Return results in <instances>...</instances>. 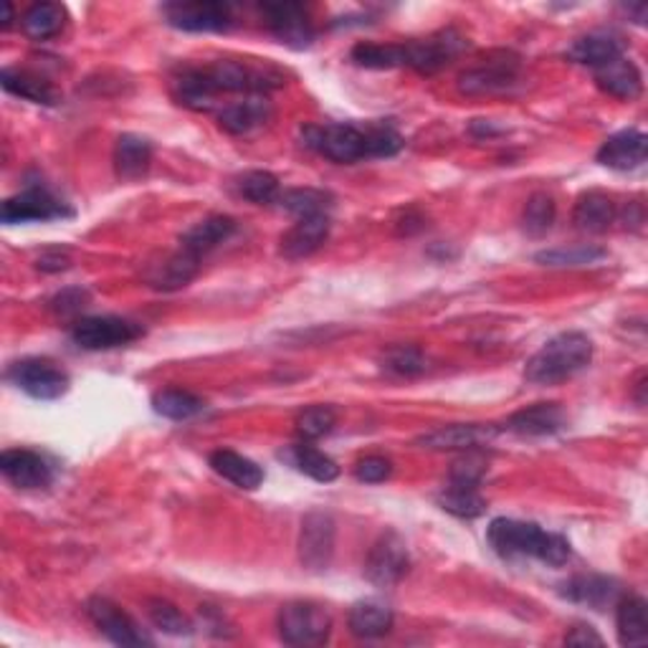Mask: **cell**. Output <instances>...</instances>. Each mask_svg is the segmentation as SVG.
<instances>
[{
  "instance_id": "obj_1",
  "label": "cell",
  "mask_w": 648,
  "mask_h": 648,
  "mask_svg": "<svg viewBox=\"0 0 648 648\" xmlns=\"http://www.w3.org/2000/svg\"><path fill=\"white\" fill-rule=\"evenodd\" d=\"M302 140L309 150L340 165L357 163V160L393 157L406 144L398 129L387 122H378V125H368L365 129L347 125V122L307 125L302 129Z\"/></svg>"
},
{
  "instance_id": "obj_2",
  "label": "cell",
  "mask_w": 648,
  "mask_h": 648,
  "mask_svg": "<svg viewBox=\"0 0 648 648\" xmlns=\"http://www.w3.org/2000/svg\"><path fill=\"white\" fill-rule=\"evenodd\" d=\"M486 539L501 558H535L545 566L560 568L570 560V543L562 535L545 532L539 524L520 520H492Z\"/></svg>"
},
{
  "instance_id": "obj_3",
  "label": "cell",
  "mask_w": 648,
  "mask_h": 648,
  "mask_svg": "<svg viewBox=\"0 0 648 648\" xmlns=\"http://www.w3.org/2000/svg\"><path fill=\"white\" fill-rule=\"evenodd\" d=\"M593 360V340L583 332H562L530 357L524 378L537 385H555L577 376Z\"/></svg>"
},
{
  "instance_id": "obj_4",
  "label": "cell",
  "mask_w": 648,
  "mask_h": 648,
  "mask_svg": "<svg viewBox=\"0 0 648 648\" xmlns=\"http://www.w3.org/2000/svg\"><path fill=\"white\" fill-rule=\"evenodd\" d=\"M279 638L287 646H322L330 641L332 619L315 603H287L279 611Z\"/></svg>"
},
{
  "instance_id": "obj_5",
  "label": "cell",
  "mask_w": 648,
  "mask_h": 648,
  "mask_svg": "<svg viewBox=\"0 0 648 648\" xmlns=\"http://www.w3.org/2000/svg\"><path fill=\"white\" fill-rule=\"evenodd\" d=\"M144 334L142 325L125 317H84L74 325L72 340L76 347L99 353V350L125 347L129 342L140 340Z\"/></svg>"
},
{
  "instance_id": "obj_6",
  "label": "cell",
  "mask_w": 648,
  "mask_h": 648,
  "mask_svg": "<svg viewBox=\"0 0 648 648\" xmlns=\"http://www.w3.org/2000/svg\"><path fill=\"white\" fill-rule=\"evenodd\" d=\"M8 380L36 401H56L68 391V376L53 360L46 357H26L11 365Z\"/></svg>"
},
{
  "instance_id": "obj_7",
  "label": "cell",
  "mask_w": 648,
  "mask_h": 648,
  "mask_svg": "<svg viewBox=\"0 0 648 648\" xmlns=\"http://www.w3.org/2000/svg\"><path fill=\"white\" fill-rule=\"evenodd\" d=\"M74 211L68 208V203L61 201L59 195H53L49 188L43 186H28L23 193L8 198L0 211L3 224H30V220H64L72 218Z\"/></svg>"
},
{
  "instance_id": "obj_8",
  "label": "cell",
  "mask_w": 648,
  "mask_h": 648,
  "mask_svg": "<svg viewBox=\"0 0 648 648\" xmlns=\"http://www.w3.org/2000/svg\"><path fill=\"white\" fill-rule=\"evenodd\" d=\"M167 23L188 34H218L233 26V11L228 3L193 0V3H170L163 8Z\"/></svg>"
},
{
  "instance_id": "obj_9",
  "label": "cell",
  "mask_w": 648,
  "mask_h": 648,
  "mask_svg": "<svg viewBox=\"0 0 648 648\" xmlns=\"http://www.w3.org/2000/svg\"><path fill=\"white\" fill-rule=\"evenodd\" d=\"M410 568L408 547L401 535L385 532L383 537L372 545V550L365 560V577L378 588H393L406 577Z\"/></svg>"
},
{
  "instance_id": "obj_10",
  "label": "cell",
  "mask_w": 648,
  "mask_h": 648,
  "mask_svg": "<svg viewBox=\"0 0 648 648\" xmlns=\"http://www.w3.org/2000/svg\"><path fill=\"white\" fill-rule=\"evenodd\" d=\"M334 520L332 514L327 512H309L302 520L300 530V560L307 570H315V573H322V570L330 568L332 555H334Z\"/></svg>"
},
{
  "instance_id": "obj_11",
  "label": "cell",
  "mask_w": 648,
  "mask_h": 648,
  "mask_svg": "<svg viewBox=\"0 0 648 648\" xmlns=\"http://www.w3.org/2000/svg\"><path fill=\"white\" fill-rule=\"evenodd\" d=\"M463 49H467V38L459 30L446 28L441 34L423 38V41L406 43L408 66L416 68L418 74H436L439 68L452 64Z\"/></svg>"
},
{
  "instance_id": "obj_12",
  "label": "cell",
  "mask_w": 648,
  "mask_h": 648,
  "mask_svg": "<svg viewBox=\"0 0 648 648\" xmlns=\"http://www.w3.org/2000/svg\"><path fill=\"white\" fill-rule=\"evenodd\" d=\"M264 13L271 34L289 49H309L315 41V26L302 3H266Z\"/></svg>"
},
{
  "instance_id": "obj_13",
  "label": "cell",
  "mask_w": 648,
  "mask_h": 648,
  "mask_svg": "<svg viewBox=\"0 0 648 648\" xmlns=\"http://www.w3.org/2000/svg\"><path fill=\"white\" fill-rule=\"evenodd\" d=\"M87 613L94 626L99 628V634H104L112 644L117 646H144L152 644L148 636L142 634L140 626L129 619V615L122 611L119 606H114L110 598H89L87 603Z\"/></svg>"
},
{
  "instance_id": "obj_14",
  "label": "cell",
  "mask_w": 648,
  "mask_h": 648,
  "mask_svg": "<svg viewBox=\"0 0 648 648\" xmlns=\"http://www.w3.org/2000/svg\"><path fill=\"white\" fill-rule=\"evenodd\" d=\"M520 79V59L501 56L497 61H486L484 66L469 68L459 76V89L463 94H499L514 87Z\"/></svg>"
},
{
  "instance_id": "obj_15",
  "label": "cell",
  "mask_w": 648,
  "mask_h": 648,
  "mask_svg": "<svg viewBox=\"0 0 648 648\" xmlns=\"http://www.w3.org/2000/svg\"><path fill=\"white\" fill-rule=\"evenodd\" d=\"M0 471L18 490H46L53 482L49 461L28 448H8L0 454Z\"/></svg>"
},
{
  "instance_id": "obj_16",
  "label": "cell",
  "mask_w": 648,
  "mask_h": 648,
  "mask_svg": "<svg viewBox=\"0 0 648 648\" xmlns=\"http://www.w3.org/2000/svg\"><path fill=\"white\" fill-rule=\"evenodd\" d=\"M497 433L499 431L494 429V425L456 423V425H441V429L423 433L416 444L421 448H429V452H471V448L490 444Z\"/></svg>"
},
{
  "instance_id": "obj_17",
  "label": "cell",
  "mask_w": 648,
  "mask_h": 648,
  "mask_svg": "<svg viewBox=\"0 0 648 648\" xmlns=\"http://www.w3.org/2000/svg\"><path fill=\"white\" fill-rule=\"evenodd\" d=\"M648 137L641 129H621L608 137L598 150V163L611 167V170H636L646 163Z\"/></svg>"
},
{
  "instance_id": "obj_18",
  "label": "cell",
  "mask_w": 648,
  "mask_h": 648,
  "mask_svg": "<svg viewBox=\"0 0 648 648\" xmlns=\"http://www.w3.org/2000/svg\"><path fill=\"white\" fill-rule=\"evenodd\" d=\"M330 216H309L300 218L289 231L281 236V256L284 258H307L325 246L330 239Z\"/></svg>"
},
{
  "instance_id": "obj_19",
  "label": "cell",
  "mask_w": 648,
  "mask_h": 648,
  "mask_svg": "<svg viewBox=\"0 0 648 648\" xmlns=\"http://www.w3.org/2000/svg\"><path fill=\"white\" fill-rule=\"evenodd\" d=\"M505 429L520 436H552L566 429V410L558 403H535L509 416Z\"/></svg>"
},
{
  "instance_id": "obj_20",
  "label": "cell",
  "mask_w": 648,
  "mask_h": 648,
  "mask_svg": "<svg viewBox=\"0 0 648 648\" xmlns=\"http://www.w3.org/2000/svg\"><path fill=\"white\" fill-rule=\"evenodd\" d=\"M596 84L600 91L611 94L621 102H634V99L641 97L644 91V76L638 72L634 61L621 56L611 61V64L596 68Z\"/></svg>"
},
{
  "instance_id": "obj_21",
  "label": "cell",
  "mask_w": 648,
  "mask_h": 648,
  "mask_svg": "<svg viewBox=\"0 0 648 648\" xmlns=\"http://www.w3.org/2000/svg\"><path fill=\"white\" fill-rule=\"evenodd\" d=\"M271 119V102L266 97H246L218 112V125L228 135H251Z\"/></svg>"
},
{
  "instance_id": "obj_22",
  "label": "cell",
  "mask_w": 648,
  "mask_h": 648,
  "mask_svg": "<svg viewBox=\"0 0 648 648\" xmlns=\"http://www.w3.org/2000/svg\"><path fill=\"white\" fill-rule=\"evenodd\" d=\"M623 56V41L615 34H606V30H596V34H588L568 49V59L575 61V64L600 68L611 61Z\"/></svg>"
},
{
  "instance_id": "obj_23",
  "label": "cell",
  "mask_w": 648,
  "mask_h": 648,
  "mask_svg": "<svg viewBox=\"0 0 648 648\" xmlns=\"http://www.w3.org/2000/svg\"><path fill=\"white\" fill-rule=\"evenodd\" d=\"M236 233V220L228 216H211L195 224L193 228H188L180 239V249L190 251L193 256H205L211 254L213 249H218L220 243L231 239Z\"/></svg>"
},
{
  "instance_id": "obj_24",
  "label": "cell",
  "mask_w": 648,
  "mask_h": 648,
  "mask_svg": "<svg viewBox=\"0 0 648 648\" xmlns=\"http://www.w3.org/2000/svg\"><path fill=\"white\" fill-rule=\"evenodd\" d=\"M211 467L216 474L228 479L239 490L254 492L264 482V469L256 461L246 459V456L231 452V448H220V452L211 454Z\"/></svg>"
},
{
  "instance_id": "obj_25",
  "label": "cell",
  "mask_w": 648,
  "mask_h": 648,
  "mask_svg": "<svg viewBox=\"0 0 648 648\" xmlns=\"http://www.w3.org/2000/svg\"><path fill=\"white\" fill-rule=\"evenodd\" d=\"M152 165V144L140 135H122L114 144V170L122 180H140Z\"/></svg>"
},
{
  "instance_id": "obj_26",
  "label": "cell",
  "mask_w": 648,
  "mask_h": 648,
  "mask_svg": "<svg viewBox=\"0 0 648 648\" xmlns=\"http://www.w3.org/2000/svg\"><path fill=\"white\" fill-rule=\"evenodd\" d=\"M615 216H619V211H615L613 198L600 193V190H588V193H583L581 198H577L575 211H573L575 226L581 228V231H588V233L608 231L615 220Z\"/></svg>"
},
{
  "instance_id": "obj_27",
  "label": "cell",
  "mask_w": 648,
  "mask_h": 648,
  "mask_svg": "<svg viewBox=\"0 0 648 648\" xmlns=\"http://www.w3.org/2000/svg\"><path fill=\"white\" fill-rule=\"evenodd\" d=\"M619 583L606 575H577L566 585V596L570 600L596 608V611H606L608 606H613L619 600Z\"/></svg>"
},
{
  "instance_id": "obj_28",
  "label": "cell",
  "mask_w": 648,
  "mask_h": 648,
  "mask_svg": "<svg viewBox=\"0 0 648 648\" xmlns=\"http://www.w3.org/2000/svg\"><path fill=\"white\" fill-rule=\"evenodd\" d=\"M0 84H3L5 91H11V94L21 99H28L34 104L56 106L61 102L59 89L53 84L30 72H21V68H3L0 72Z\"/></svg>"
},
{
  "instance_id": "obj_29",
  "label": "cell",
  "mask_w": 648,
  "mask_h": 648,
  "mask_svg": "<svg viewBox=\"0 0 648 648\" xmlns=\"http://www.w3.org/2000/svg\"><path fill=\"white\" fill-rule=\"evenodd\" d=\"M198 269H201V258L193 256L186 249H180L178 254L167 256L163 264H157L155 269L150 271V284L155 289L173 292V289L190 284V281L195 279Z\"/></svg>"
},
{
  "instance_id": "obj_30",
  "label": "cell",
  "mask_w": 648,
  "mask_h": 648,
  "mask_svg": "<svg viewBox=\"0 0 648 648\" xmlns=\"http://www.w3.org/2000/svg\"><path fill=\"white\" fill-rule=\"evenodd\" d=\"M347 626L357 638H380L391 634L393 611L378 600H363L350 608Z\"/></svg>"
},
{
  "instance_id": "obj_31",
  "label": "cell",
  "mask_w": 648,
  "mask_h": 648,
  "mask_svg": "<svg viewBox=\"0 0 648 648\" xmlns=\"http://www.w3.org/2000/svg\"><path fill=\"white\" fill-rule=\"evenodd\" d=\"M619 626V641L623 646H646L648 644V606L641 596L623 598L615 613Z\"/></svg>"
},
{
  "instance_id": "obj_32",
  "label": "cell",
  "mask_w": 648,
  "mask_h": 648,
  "mask_svg": "<svg viewBox=\"0 0 648 648\" xmlns=\"http://www.w3.org/2000/svg\"><path fill=\"white\" fill-rule=\"evenodd\" d=\"M281 456H284V459L292 463L296 471H302V474L315 479V482L327 484V482H334V479L340 477L338 461L319 452V448L309 446L307 441H304V444L292 446L287 454H281Z\"/></svg>"
},
{
  "instance_id": "obj_33",
  "label": "cell",
  "mask_w": 648,
  "mask_h": 648,
  "mask_svg": "<svg viewBox=\"0 0 648 648\" xmlns=\"http://www.w3.org/2000/svg\"><path fill=\"white\" fill-rule=\"evenodd\" d=\"M350 59L363 68H376V72H387V68L408 66L406 43H370L363 41L353 46Z\"/></svg>"
},
{
  "instance_id": "obj_34",
  "label": "cell",
  "mask_w": 648,
  "mask_h": 648,
  "mask_svg": "<svg viewBox=\"0 0 648 648\" xmlns=\"http://www.w3.org/2000/svg\"><path fill=\"white\" fill-rule=\"evenodd\" d=\"M152 410L157 416L170 418V421H188L205 410V401L198 398L195 393L178 391V387H167L152 395Z\"/></svg>"
},
{
  "instance_id": "obj_35",
  "label": "cell",
  "mask_w": 648,
  "mask_h": 648,
  "mask_svg": "<svg viewBox=\"0 0 648 648\" xmlns=\"http://www.w3.org/2000/svg\"><path fill=\"white\" fill-rule=\"evenodd\" d=\"M64 21H66L64 5L36 3L23 13L21 26L26 30V36L36 38V41H46V38H53L61 28H64Z\"/></svg>"
},
{
  "instance_id": "obj_36",
  "label": "cell",
  "mask_w": 648,
  "mask_h": 648,
  "mask_svg": "<svg viewBox=\"0 0 648 648\" xmlns=\"http://www.w3.org/2000/svg\"><path fill=\"white\" fill-rule=\"evenodd\" d=\"M277 203L284 211L294 213L296 218L327 216V211H330L332 205V195L317 188H292V190H284V193H279Z\"/></svg>"
},
{
  "instance_id": "obj_37",
  "label": "cell",
  "mask_w": 648,
  "mask_h": 648,
  "mask_svg": "<svg viewBox=\"0 0 648 648\" xmlns=\"http://www.w3.org/2000/svg\"><path fill=\"white\" fill-rule=\"evenodd\" d=\"M439 505L444 512L461 517V520H477L486 512V499L479 494V490L471 486H446L444 494H439Z\"/></svg>"
},
{
  "instance_id": "obj_38",
  "label": "cell",
  "mask_w": 648,
  "mask_h": 648,
  "mask_svg": "<svg viewBox=\"0 0 648 648\" xmlns=\"http://www.w3.org/2000/svg\"><path fill=\"white\" fill-rule=\"evenodd\" d=\"M608 256L606 249L600 246H588V243H581V246H568V249H550L539 251L535 256L537 264L552 266V269H566V266H590L603 262Z\"/></svg>"
},
{
  "instance_id": "obj_39",
  "label": "cell",
  "mask_w": 648,
  "mask_h": 648,
  "mask_svg": "<svg viewBox=\"0 0 648 648\" xmlns=\"http://www.w3.org/2000/svg\"><path fill=\"white\" fill-rule=\"evenodd\" d=\"M148 619L152 626L170 636H188L193 634V623L178 611V606H173L170 600L150 598L148 600Z\"/></svg>"
},
{
  "instance_id": "obj_40",
  "label": "cell",
  "mask_w": 648,
  "mask_h": 648,
  "mask_svg": "<svg viewBox=\"0 0 648 648\" xmlns=\"http://www.w3.org/2000/svg\"><path fill=\"white\" fill-rule=\"evenodd\" d=\"M236 186H239V193L246 198V201L258 203V205L277 203V198L281 193L279 178L266 170H251L246 175H241Z\"/></svg>"
},
{
  "instance_id": "obj_41",
  "label": "cell",
  "mask_w": 648,
  "mask_h": 648,
  "mask_svg": "<svg viewBox=\"0 0 648 648\" xmlns=\"http://www.w3.org/2000/svg\"><path fill=\"white\" fill-rule=\"evenodd\" d=\"M383 370L401 378L421 376L425 370V355L416 345H395L383 355Z\"/></svg>"
},
{
  "instance_id": "obj_42",
  "label": "cell",
  "mask_w": 648,
  "mask_h": 648,
  "mask_svg": "<svg viewBox=\"0 0 648 648\" xmlns=\"http://www.w3.org/2000/svg\"><path fill=\"white\" fill-rule=\"evenodd\" d=\"M555 201L547 193H535L524 205V216H522V224H524V231L530 236H543L552 228L555 224Z\"/></svg>"
},
{
  "instance_id": "obj_43",
  "label": "cell",
  "mask_w": 648,
  "mask_h": 648,
  "mask_svg": "<svg viewBox=\"0 0 648 648\" xmlns=\"http://www.w3.org/2000/svg\"><path fill=\"white\" fill-rule=\"evenodd\" d=\"M338 425V414L330 406H312L296 418V436L302 441H317Z\"/></svg>"
},
{
  "instance_id": "obj_44",
  "label": "cell",
  "mask_w": 648,
  "mask_h": 648,
  "mask_svg": "<svg viewBox=\"0 0 648 648\" xmlns=\"http://www.w3.org/2000/svg\"><path fill=\"white\" fill-rule=\"evenodd\" d=\"M484 474H486V461L482 456L469 454L467 459H459L454 463L448 482H452V486H471V490H479Z\"/></svg>"
},
{
  "instance_id": "obj_45",
  "label": "cell",
  "mask_w": 648,
  "mask_h": 648,
  "mask_svg": "<svg viewBox=\"0 0 648 648\" xmlns=\"http://www.w3.org/2000/svg\"><path fill=\"white\" fill-rule=\"evenodd\" d=\"M393 463L383 459V456H365L355 463V479L365 484H380L385 479H391Z\"/></svg>"
},
{
  "instance_id": "obj_46",
  "label": "cell",
  "mask_w": 648,
  "mask_h": 648,
  "mask_svg": "<svg viewBox=\"0 0 648 648\" xmlns=\"http://www.w3.org/2000/svg\"><path fill=\"white\" fill-rule=\"evenodd\" d=\"M89 294L84 289H64V292L56 294L51 300V309L59 312V315H76L87 307Z\"/></svg>"
},
{
  "instance_id": "obj_47",
  "label": "cell",
  "mask_w": 648,
  "mask_h": 648,
  "mask_svg": "<svg viewBox=\"0 0 648 648\" xmlns=\"http://www.w3.org/2000/svg\"><path fill=\"white\" fill-rule=\"evenodd\" d=\"M68 254L66 251H61V249H51V251H46V254L38 258V269L41 271H49V274H53V271H64V269H68Z\"/></svg>"
},
{
  "instance_id": "obj_48",
  "label": "cell",
  "mask_w": 648,
  "mask_h": 648,
  "mask_svg": "<svg viewBox=\"0 0 648 648\" xmlns=\"http://www.w3.org/2000/svg\"><path fill=\"white\" fill-rule=\"evenodd\" d=\"M568 646H603V638L596 634L593 626H575L570 634L566 636Z\"/></svg>"
},
{
  "instance_id": "obj_49",
  "label": "cell",
  "mask_w": 648,
  "mask_h": 648,
  "mask_svg": "<svg viewBox=\"0 0 648 648\" xmlns=\"http://www.w3.org/2000/svg\"><path fill=\"white\" fill-rule=\"evenodd\" d=\"M11 23H13V5H11V3H5V18H3V30H8V28H11Z\"/></svg>"
}]
</instances>
